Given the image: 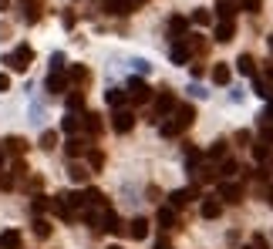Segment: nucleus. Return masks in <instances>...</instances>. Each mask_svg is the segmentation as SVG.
I'll list each match as a JSON object with an SVG mask.
<instances>
[{
	"label": "nucleus",
	"instance_id": "13",
	"mask_svg": "<svg viewBox=\"0 0 273 249\" xmlns=\"http://www.w3.org/2000/svg\"><path fill=\"white\" fill-rule=\"evenodd\" d=\"M129 236H132V239H149V219H142V216L132 219V222H129Z\"/></svg>",
	"mask_w": 273,
	"mask_h": 249
},
{
	"label": "nucleus",
	"instance_id": "6",
	"mask_svg": "<svg viewBox=\"0 0 273 249\" xmlns=\"http://www.w3.org/2000/svg\"><path fill=\"white\" fill-rule=\"evenodd\" d=\"M169 57H172V61H176V64H185V61L193 57V48H189V40H185V37H179L176 44H172Z\"/></svg>",
	"mask_w": 273,
	"mask_h": 249
},
{
	"label": "nucleus",
	"instance_id": "48",
	"mask_svg": "<svg viewBox=\"0 0 273 249\" xmlns=\"http://www.w3.org/2000/svg\"><path fill=\"white\" fill-rule=\"evenodd\" d=\"M270 48H273V40H270Z\"/></svg>",
	"mask_w": 273,
	"mask_h": 249
},
{
	"label": "nucleus",
	"instance_id": "18",
	"mask_svg": "<svg viewBox=\"0 0 273 249\" xmlns=\"http://www.w3.org/2000/svg\"><path fill=\"white\" fill-rule=\"evenodd\" d=\"M223 216V202L219 199H206L202 202V219H219Z\"/></svg>",
	"mask_w": 273,
	"mask_h": 249
},
{
	"label": "nucleus",
	"instance_id": "26",
	"mask_svg": "<svg viewBox=\"0 0 273 249\" xmlns=\"http://www.w3.org/2000/svg\"><path fill=\"white\" fill-rule=\"evenodd\" d=\"M68 78H71V81H78V84H88V78H91V74H88V67H85V64H71Z\"/></svg>",
	"mask_w": 273,
	"mask_h": 249
},
{
	"label": "nucleus",
	"instance_id": "44",
	"mask_svg": "<svg viewBox=\"0 0 273 249\" xmlns=\"http://www.w3.org/2000/svg\"><path fill=\"white\" fill-rule=\"evenodd\" d=\"M266 195H270V206H273V185H270V192H266Z\"/></svg>",
	"mask_w": 273,
	"mask_h": 249
},
{
	"label": "nucleus",
	"instance_id": "45",
	"mask_svg": "<svg viewBox=\"0 0 273 249\" xmlns=\"http://www.w3.org/2000/svg\"><path fill=\"white\" fill-rule=\"evenodd\" d=\"M243 249H257V246H243Z\"/></svg>",
	"mask_w": 273,
	"mask_h": 249
},
{
	"label": "nucleus",
	"instance_id": "21",
	"mask_svg": "<svg viewBox=\"0 0 273 249\" xmlns=\"http://www.w3.org/2000/svg\"><path fill=\"white\" fill-rule=\"evenodd\" d=\"M176 222H179V216H176V209H172V206L159 209V225H162V229H176Z\"/></svg>",
	"mask_w": 273,
	"mask_h": 249
},
{
	"label": "nucleus",
	"instance_id": "20",
	"mask_svg": "<svg viewBox=\"0 0 273 249\" xmlns=\"http://www.w3.org/2000/svg\"><path fill=\"white\" fill-rule=\"evenodd\" d=\"M229 78H233V71H229V64H216V67H213V84H219V88H226V84H229Z\"/></svg>",
	"mask_w": 273,
	"mask_h": 249
},
{
	"label": "nucleus",
	"instance_id": "46",
	"mask_svg": "<svg viewBox=\"0 0 273 249\" xmlns=\"http://www.w3.org/2000/svg\"><path fill=\"white\" fill-rule=\"evenodd\" d=\"M108 249H121V246H108Z\"/></svg>",
	"mask_w": 273,
	"mask_h": 249
},
{
	"label": "nucleus",
	"instance_id": "5",
	"mask_svg": "<svg viewBox=\"0 0 273 249\" xmlns=\"http://www.w3.org/2000/svg\"><path fill=\"white\" fill-rule=\"evenodd\" d=\"M112 128L118 131V135H129V131L135 128V115H132L129 108H115V115H112Z\"/></svg>",
	"mask_w": 273,
	"mask_h": 249
},
{
	"label": "nucleus",
	"instance_id": "23",
	"mask_svg": "<svg viewBox=\"0 0 273 249\" xmlns=\"http://www.w3.org/2000/svg\"><path fill=\"white\" fill-rule=\"evenodd\" d=\"M185 27H189V20H185V17H179V14H176V17H169V34H172L176 40L182 37V31H185Z\"/></svg>",
	"mask_w": 273,
	"mask_h": 249
},
{
	"label": "nucleus",
	"instance_id": "31",
	"mask_svg": "<svg viewBox=\"0 0 273 249\" xmlns=\"http://www.w3.org/2000/svg\"><path fill=\"white\" fill-rule=\"evenodd\" d=\"M260 138L273 145V121L270 118H260Z\"/></svg>",
	"mask_w": 273,
	"mask_h": 249
},
{
	"label": "nucleus",
	"instance_id": "1",
	"mask_svg": "<svg viewBox=\"0 0 273 249\" xmlns=\"http://www.w3.org/2000/svg\"><path fill=\"white\" fill-rule=\"evenodd\" d=\"M193 118H196L193 105H176L172 115H169V121H162V135H165V138H179L189 125H193Z\"/></svg>",
	"mask_w": 273,
	"mask_h": 249
},
{
	"label": "nucleus",
	"instance_id": "2",
	"mask_svg": "<svg viewBox=\"0 0 273 249\" xmlns=\"http://www.w3.org/2000/svg\"><path fill=\"white\" fill-rule=\"evenodd\" d=\"M176 105H179V101H176V95H172V91H159V98H155L152 111H149V121H162V118H169Z\"/></svg>",
	"mask_w": 273,
	"mask_h": 249
},
{
	"label": "nucleus",
	"instance_id": "40",
	"mask_svg": "<svg viewBox=\"0 0 273 249\" xmlns=\"http://www.w3.org/2000/svg\"><path fill=\"white\" fill-rule=\"evenodd\" d=\"M0 91H10V78L4 71H0Z\"/></svg>",
	"mask_w": 273,
	"mask_h": 249
},
{
	"label": "nucleus",
	"instance_id": "7",
	"mask_svg": "<svg viewBox=\"0 0 273 249\" xmlns=\"http://www.w3.org/2000/svg\"><path fill=\"white\" fill-rule=\"evenodd\" d=\"M240 199H243V189L236 182H219V202H233L236 206Z\"/></svg>",
	"mask_w": 273,
	"mask_h": 249
},
{
	"label": "nucleus",
	"instance_id": "9",
	"mask_svg": "<svg viewBox=\"0 0 273 249\" xmlns=\"http://www.w3.org/2000/svg\"><path fill=\"white\" fill-rule=\"evenodd\" d=\"M196 195H199L196 189H179V192H172V195H169V206H172V209H182V206H189Z\"/></svg>",
	"mask_w": 273,
	"mask_h": 249
},
{
	"label": "nucleus",
	"instance_id": "37",
	"mask_svg": "<svg viewBox=\"0 0 273 249\" xmlns=\"http://www.w3.org/2000/svg\"><path fill=\"white\" fill-rule=\"evenodd\" d=\"M24 20H27V24L40 20V10H37V4H27V14H24Z\"/></svg>",
	"mask_w": 273,
	"mask_h": 249
},
{
	"label": "nucleus",
	"instance_id": "12",
	"mask_svg": "<svg viewBox=\"0 0 273 249\" xmlns=\"http://www.w3.org/2000/svg\"><path fill=\"white\" fill-rule=\"evenodd\" d=\"M44 88L51 91V95H61V91L68 88V78H65V71H51V78H48V84Z\"/></svg>",
	"mask_w": 273,
	"mask_h": 249
},
{
	"label": "nucleus",
	"instance_id": "47",
	"mask_svg": "<svg viewBox=\"0 0 273 249\" xmlns=\"http://www.w3.org/2000/svg\"><path fill=\"white\" fill-rule=\"evenodd\" d=\"M24 4H31V0H24Z\"/></svg>",
	"mask_w": 273,
	"mask_h": 249
},
{
	"label": "nucleus",
	"instance_id": "33",
	"mask_svg": "<svg viewBox=\"0 0 273 249\" xmlns=\"http://www.w3.org/2000/svg\"><path fill=\"white\" fill-rule=\"evenodd\" d=\"M54 145H57V131H44V135H40V148H44V152H51Z\"/></svg>",
	"mask_w": 273,
	"mask_h": 249
},
{
	"label": "nucleus",
	"instance_id": "28",
	"mask_svg": "<svg viewBox=\"0 0 273 249\" xmlns=\"http://www.w3.org/2000/svg\"><path fill=\"white\" fill-rule=\"evenodd\" d=\"M104 98H108V105H112V108H121V105H125V101H129V95H125V91H121V88H112V91H108V95H104Z\"/></svg>",
	"mask_w": 273,
	"mask_h": 249
},
{
	"label": "nucleus",
	"instance_id": "17",
	"mask_svg": "<svg viewBox=\"0 0 273 249\" xmlns=\"http://www.w3.org/2000/svg\"><path fill=\"white\" fill-rule=\"evenodd\" d=\"M81 128L91 131V135H101V128H104V125H101V115L88 111V115H85V121H81Z\"/></svg>",
	"mask_w": 273,
	"mask_h": 249
},
{
	"label": "nucleus",
	"instance_id": "30",
	"mask_svg": "<svg viewBox=\"0 0 273 249\" xmlns=\"http://www.w3.org/2000/svg\"><path fill=\"white\" fill-rule=\"evenodd\" d=\"M34 236H37V239H48V236H51V222H48V219H34Z\"/></svg>",
	"mask_w": 273,
	"mask_h": 249
},
{
	"label": "nucleus",
	"instance_id": "35",
	"mask_svg": "<svg viewBox=\"0 0 273 249\" xmlns=\"http://www.w3.org/2000/svg\"><path fill=\"white\" fill-rule=\"evenodd\" d=\"M209 159H226V142L219 138V142H213V148H209Z\"/></svg>",
	"mask_w": 273,
	"mask_h": 249
},
{
	"label": "nucleus",
	"instance_id": "43",
	"mask_svg": "<svg viewBox=\"0 0 273 249\" xmlns=\"http://www.w3.org/2000/svg\"><path fill=\"white\" fill-rule=\"evenodd\" d=\"M4 159H7V152H4V148H0V165H4Z\"/></svg>",
	"mask_w": 273,
	"mask_h": 249
},
{
	"label": "nucleus",
	"instance_id": "16",
	"mask_svg": "<svg viewBox=\"0 0 273 249\" xmlns=\"http://www.w3.org/2000/svg\"><path fill=\"white\" fill-rule=\"evenodd\" d=\"M236 0H216V14H219V20H233L236 17Z\"/></svg>",
	"mask_w": 273,
	"mask_h": 249
},
{
	"label": "nucleus",
	"instance_id": "14",
	"mask_svg": "<svg viewBox=\"0 0 273 249\" xmlns=\"http://www.w3.org/2000/svg\"><path fill=\"white\" fill-rule=\"evenodd\" d=\"M104 7H108V14L125 17V14H132V10H135V0H108Z\"/></svg>",
	"mask_w": 273,
	"mask_h": 249
},
{
	"label": "nucleus",
	"instance_id": "15",
	"mask_svg": "<svg viewBox=\"0 0 273 249\" xmlns=\"http://www.w3.org/2000/svg\"><path fill=\"white\" fill-rule=\"evenodd\" d=\"M0 148H4L7 155H24L27 152V142H24V138H4Z\"/></svg>",
	"mask_w": 273,
	"mask_h": 249
},
{
	"label": "nucleus",
	"instance_id": "25",
	"mask_svg": "<svg viewBox=\"0 0 273 249\" xmlns=\"http://www.w3.org/2000/svg\"><path fill=\"white\" fill-rule=\"evenodd\" d=\"M189 20H193L196 27H206V24H213V14H209L206 7H196V10H193V17H189Z\"/></svg>",
	"mask_w": 273,
	"mask_h": 249
},
{
	"label": "nucleus",
	"instance_id": "29",
	"mask_svg": "<svg viewBox=\"0 0 273 249\" xmlns=\"http://www.w3.org/2000/svg\"><path fill=\"white\" fill-rule=\"evenodd\" d=\"M219 172H223V175H240V162H236V159H223V162H219Z\"/></svg>",
	"mask_w": 273,
	"mask_h": 249
},
{
	"label": "nucleus",
	"instance_id": "19",
	"mask_svg": "<svg viewBox=\"0 0 273 249\" xmlns=\"http://www.w3.org/2000/svg\"><path fill=\"white\" fill-rule=\"evenodd\" d=\"M68 175H71V182L85 185V182H88V175H91V172L85 169V165H81V162H71V165H68Z\"/></svg>",
	"mask_w": 273,
	"mask_h": 249
},
{
	"label": "nucleus",
	"instance_id": "36",
	"mask_svg": "<svg viewBox=\"0 0 273 249\" xmlns=\"http://www.w3.org/2000/svg\"><path fill=\"white\" fill-rule=\"evenodd\" d=\"M48 209H51V202L44 199V195H34V212L40 216V212H48Z\"/></svg>",
	"mask_w": 273,
	"mask_h": 249
},
{
	"label": "nucleus",
	"instance_id": "41",
	"mask_svg": "<svg viewBox=\"0 0 273 249\" xmlns=\"http://www.w3.org/2000/svg\"><path fill=\"white\" fill-rule=\"evenodd\" d=\"M155 249H169V242H165V239H159V242H155Z\"/></svg>",
	"mask_w": 273,
	"mask_h": 249
},
{
	"label": "nucleus",
	"instance_id": "39",
	"mask_svg": "<svg viewBox=\"0 0 273 249\" xmlns=\"http://www.w3.org/2000/svg\"><path fill=\"white\" fill-rule=\"evenodd\" d=\"M51 71H65V54H51Z\"/></svg>",
	"mask_w": 273,
	"mask_h": 249
},
{
	"label": "nucleus",
	"instance_id": "32",
	"mask_svg": "<svg viewBox=\"0 0 273 249\" xmlns=\"http://www.w3.org/2000/svg\"><path fill=\"white\" fill-rule=\"evenodd\" d=\"M81 108H85V95H81V91L68 95V111H81Z\"/></svg>",
	"mask_w": 273,
	"mask_h": 249
},
{
	"label": "nucleus",
	"instance_id": "34",
	"mask_svg": "<svg viewBox=\"0 0 273 249\" xmlns=\"http://www.w3.org/2000/svg\"><path fill=\"white\" fill-rule=\"evenodd\" d=\"M236 4H240L243 10H249V14H260V10H263V0H236Z\"/></svg>",
	"mask_w": 273,
	"mask_h": 249
},
{
	"label": "nucleus",
	"instance_id": "8",
	"mask_svg": "<svg viewBox=\"0 0 273 249\" xmlns=\"http://www.w3.org/2000/svg\"><path fill=\"white\" fill-rule=\"evenodd\" d=\"M65 152H68V159H81V155H88V142H85V138H78V135H68Z\"/></svg>",
	"mask_w": 273,
	"mask_h": 249
},
{
	"label": "nucleus",
	"instance_id": "24",
	"mask_svg": "<svg viewBox=\"0 0 273 249\" xmlns=\"http://www.w3.org/2000/svg\"><path fill=\"white\" fill-rule=\"evenodd\" d=\"M236 67H240V74H249V78L257 74V61H253V57H249V54H240V61H236Z\"/></svg>",
	"mask_w": 273,
	"mask_h": 249
},
{
	"label": "nucleus",
	"instance_id": "11",
	"mask_svg": "<svg viewBox=\"0 0 273 249\" xmlns=\"http://www.w3.org/2000/svg\"><path fill=\"white\" fill-rule=\"evenodd\" d=\"M81 121H85V115H81V111H68V118L61 121V131H65V135H78Z\"/></svg>",
	"mask_w": 273,
	"mask_h": 249
},
{
	"label": "nucleus",
	"instance_id": "4",
	"mask_svg": "<svg viewBox=\"0 0 273 249\" xmlns=\"http://www.w3.org/2000/svg\"><path fill=\"white\" fill-rule=\"evenodd\" d=\"M125 95H129L132 105H149V101H152V88H149L142 78H132V81H129V91H125Z\"/></svg>",
	"mask_w": 273,
	"mask_h": 249
},
{
	"label": "nucleus",
	"instance_id": "38",
	"mask_svg": "<svg viewBox=\"0 0 273 249\" xmlns=\"http://www.w3.org/2000/svg\"><path fill=\"white\" fill-rule=\"evenodd\" d=\"M88 162H91V169H101V165H104V155H101V152H91V148H88Z\"/></svg>",
	"mask_w": 273,
	"mask_h": 249
},
{
	"label": "nucleus",
	"instance_id": "3",
	"mask_svg": "<svg viewBox=\"0 0 273 249\" xmlns=\"http://www.w3.org/2000/svg\"><path fill=\"white\" fill-rule=\"evenodd\" d=\"M31 61H34V51L27 48V44H20V48H17L14 54L4 57V64H7L10 71H27V67H31Z\"/></svg>",
	"mask_w": 273,
	"mask_h": 249
},
{
	"label": "nucleus",
	"instance_id": "27",
	"mask_svg": "<svg viewBox=\"0 0 273 249\" xmlns=\"http://www.w3.org/2000/svg\"><path fill=\"white\" fill-rule=\"evenodd\" d=\"M253 159H257L260 165H263V162L270 159V142H263V138H260V142L253 145Z\"/></svg>",
	"mask_w": 273,
	"mask_h": 249
},
{
	"label": "nucleus",
	"instance_id": "10",
	"mask_svg": "<svg viewBox=\"0 0 273 249\" xmlns=\"http://www.w3.org/2000/svg\"><path fill=\"white\" fill-rule=\"evenodd\" d=\"M236 37V20H219L216 24V40L219 44H229Z\"/></svg>",
	"mask_w": 273,
	"mask_h": 249
},
{
	"label": "nucleus",
	"instance_id": "22",
	"mask_svg": "<svg viewBox=\"0 0 273 249\" xmlns=\"http://www.w3.org/2000/svg\"><path fill=\"white\" fill-rule=\"evenodd\" d=\"M0 249H20V233L17 229H7L0 236Z\"/></svg>",
	"mask_w": 273,
	"mask_h": 249
},
{
	"label": "nucleus",
	"instance_id": "42",
	"mask_svg": "<svg viewBox=\"0 0 273 249\" xmlns=\"http://www.w3.org/2000/svg\"><path fill=\"white\" fill-rule=\"evenodd\" d=\"M7 4H10V0H0V10H7Z\"/></svg>",
	"mask_w": 273,
	"mask_h": 249
}]
</instances>
